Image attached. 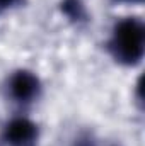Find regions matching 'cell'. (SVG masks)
<instances>
[{"instance_id": "obj_1", "label": "cell", "mask_w": 145, "mask_h": 146, "mask_svg": "<svg viewBox=\"0 0 145 146\" xmlns=\"http://www.w3.org/2000/svg\"><path fill=\"white\" fill-rule=\"evenodd\" d=\"M108 49L118 63L126 66L138 65L145 49V29L142 21L128 17L118 22L108 42Z\"/></svg>"}, {"instance_id": "obj_4", "label": "cell", "mask_w": 145, "mask_h": 146, "mask_svg": "<svg viewBox=\"0 0 145 146\" xmlns=\"http://www.w3.org/2000/svg\"><path fill=\"white\" fill-rule=\"evenodd\" d=\"M60 9L72 22H84L87 19V12L82 0H63Z\"/></svg>"}, {"instance_id": "obj_2", "label": "cell", "mask_w": 145, "mask_h": 146, "mask_svg": "<svg viewBox=\"0 0 145 146\" xmlns=\"http://www.w3.org/2000/svg\"><path fill=\"white\" fill-rule=\"evenodd\" d=\"M2 138L9 146H36L38 126L24 117L12 119L3 127Z\"/></svg>"}, {"instance_id": "obj_6", "label": "cell", "mask_w": 145, "mask_h": 146, "mask_svg": "<svg viewBox=\"0 0 145 146\" xmlns=\"http://www.w3.org/2000/svg\"><path fill=\"white\" fill-rule=\"evenodd\" d=\"M118 2H126V3H140L142 0H118Z\"/></svg>"}, {"instance_id": "obj_3", "label": "cell", "mask_w": 145, "mask_h": 146, "mask_svg": "<svg viewBox=\"0 0 145 146\" xmlns=\"http://www.w3.org/2000/svg\"><path fill=\"white\" fill-rule=\"evenodd\" d=\"M9 90H10L12 99H15L21 104H28L39 95L41 83L34 73L28 72V70H19L10 76Z\"/></svg>"}, {"instance_id": "obj_5", "label": "cell", "mask_w": 145, "mask_h": 146, "mask_svg": "<svg viewBox=\"0 0 145 146\" xmlns=\"http://www.w3.org/2000/svg\"><path fill=\"white\" fill-rule=\"evenodd\" d=\"M21 0H0V14L3 12V10H7L9 7H12V5H15V3H19Z\"/></svg>"}]
</instances>
